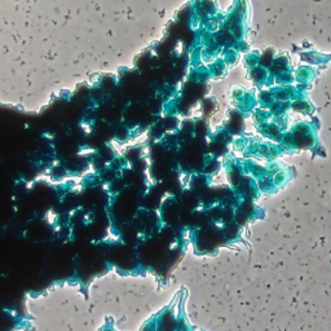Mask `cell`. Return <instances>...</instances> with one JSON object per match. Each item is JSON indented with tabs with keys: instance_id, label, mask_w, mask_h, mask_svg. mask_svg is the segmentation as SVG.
<instances>
[{
	"instance_id": "obj_1",
	"label": "cell",
	"mask_w": 331,
	"mask_h": 331,
	"mask_svg": "<svg viewBox=\"0 0 331 331\" xmlns=\"http://www.w3.org/2000/svg\"><path fill=\"white\" fill-rule=\"evenodd\" d=\"M157 321H158L157 331H177V318L170 309H164Z\"/></svg>"
},
{
	"instance_id": "obj_2",
	"label": "cell",
	"mask_w": 331,
	"mask_h": 331,
	"mask_svg": "<svg viewBox=\"0 0 331 331\" xmlns=\"http://www.w3.org/2000/svg\"><path fill=\"white\" fill-rule=\"evenodd\" d=\"M158 328V321H152V322L145 323L144 327L141 328V331H157Z\"/></svg>"
}]
</instances>
